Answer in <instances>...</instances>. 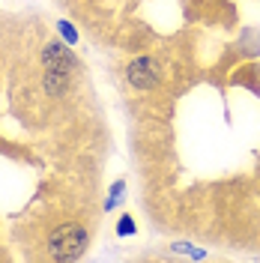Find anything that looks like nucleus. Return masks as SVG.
<instances>
[{"instance_id": "f03ea898", "label": "nucleus", "mask_w": 260, "mask_h": 263, "mask_svg": "<svg viewBox=\"0 0 260 263\" xmlns=\"http://www.w3.org/2000/svg\"><path fill=\"white\" fill-rule=\"evenodd\" d=\"M159 81H162V69H159L156 60H150V57H138V60L129 66V84L132 87H138V90H150V87H156Z\"/></svg>"}, {"instance_id": "f257e3e1", "label": "nucleus", "mask_w": 260, "mask_h": 263, "mask_svg": "<svg viewBox=\"0 0 260 263\" xmlns=\"http://www.w3.org/2000/svg\"><path fill=\"white\" fill-rule=\"evenodd\" d=\"M84 246H87V233L78 224H63L51 236L48 251H51V257H57V260H72V257H78L84 251Z\"/></svg>"}, {"instance_id": "7ed1b4c3", "label": "nucleus", "mask_w": 260, "mask_h": 263, "mask_svg": "<svg viewBox=\"0 0 260 263\" xmlns=\"http://www.w3.org/2000/svg\"><path fill=\"white\" fill-rule=\"evenodd\" d=\"M60 30H63V36L69 39V42H75V30H72L69 24H60Z\"/></svg>"}, {"instance_id": "20e7f679", "label": "nucleus", "mask_w": 260, "mask_h": 263, "mask_svg": "<svg viewBox=\"0 0 260 263\" xmlns=\"http://www.w3.org/2000/svg\"><path fill=\"white\" fill-rule=\"evenodd\" d=\"M135 230V224H132L129 218H123V224H120V233H132Z\"/></svg>"}]
</instances>
